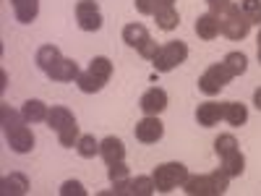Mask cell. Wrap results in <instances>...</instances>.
<instances>
[{
	"instance_id": "1",
	"label": "cell",
	"mask_w": 261,
	"mask_h": 196,
	"mask_svg": "<svg viewBox=\"0 0 261 196\" xmlns=\"http://www.w3.org/2000/svg\"><path fill=\"white\" fill-rule=\"evenodd\" d=\"M227 186H230V176L222 167H217L214 173H206V176H188L183 183L186 193L191 196H222Z\"/></svg>"
},
{
	"instance_id": "2",
	"label": "cell",
	"mask_w": 261,
	"mask_h": 196,
	"mask_svg": "<svg viewBox=\"0 0 261 196\" xmlns=\"http://www.w3.org/2000/svg\"><path fill=\"white\" fill-rule=\"evenodd\" d=\"M151 178H154V186L160 193H170L172 188H178L186 183L188 178V167L183 162H162L154 167V173H151Z\"/></svg>"
},
{
	"instance_id": "3",
	"label": "cell",
	"mask_w": 261,
	"mask_h": 196,
	"mask_svg": "<svg viewBox=\"0 0 261 196\" xmlns=\"http://www.w3.org/2000/svg\"><path fill=\"white\" fill-rule=\"evenodd\" d=\"M220 24H222V34L227 37V39H246L248 37V32H251V27H253V21H251V16H246L243 11H241V6H230L222 16H220Z\"/></svg>"
},
{
	"instance_id": "4",
	"label": "cell",
	"mask_w": 261,
	"mask_h": 196,
	"mask_svg": "<svg viewBox=\"0 0 261 196\" xmlns=\"http://www.w3.org/2000/svg\"><path fill=\"white\" fill-rule=\"evenodd\" d=\"M186 58H188L186 42L170 39V42H165V45H160V50H157V55H154V60H151V63H154V68H157L160 74H167V71H172V68H178Z\"/></svg>"
},
{
	"instance_id": "5",
	"label": "cell",
	"mask_w": 261,
	"mask_h": 196,
	"mask_svg": "<svg viewBox=\"0 0 261 196\" xmlns=\"http://www.w3.org/2000/svg\"><path fill=\"white\" fill-rule=\"evenodd\" d=\"M230 81H232V74L227 71V65L225 63H212L209 68L201 74V79H199V89L204 94L214 97V94H220Z\"/></svg>"
},
{
	"instance_id": "6",
	"label": "cell",
	"mask_w": 261,
	"mask_h": 196,
	"mask_svg": "<svg viewBox=\"0 0 261 196\" xmlns=\"http://www.w3.org/2000/svg\"><path fill=\"white\" fill-rule=\"evenodd\" d=\"M76 24L81 32H99L102 29V11L97 0H79L76 3Z\"/></svg>"
},
{
	"instance_id": "7",
	"label": "cell",
	"mask_w": 261,
	"mask_h": 196,
	"mask_svg": "<svg viewBox=\"0 0 261 196\" xmlns=\"http://www.w3.org/2000/svg\"><path fill=\"white\" fill-rule=\"evenodd\" d=\"M3 131H6L8 146L16 152V155H27V152L34 149V134H32V128H27V120H21L16 126H8Z\"/></svg>"
},
{
	"instance_id": "8",
	"label": "cell",
	"mask_w": 261,
	"mask_h": 196,
	"mask_svg": "<svg viewBox=\"0 0 261 196\" xmlns=\"http://www.w3.org/2000/svg\"><path fill=\"white\" fill-rule=\"evenodd\" d=\"M134 134H136V139L141 144H157L165 136V126H162V120L157 115H146V118H141L136 123Z\"/></svg>"
},
{
	"instance_id": "9",
	"label": "cell",
	"mask_w": 261,
	"mask_h": 196,
	"mask_svg": "<svg viewBox=\"0 0 261 196\" xmlns=\"http://www.w3.org/2000/svg\"><path fill=\"white\" fill-rule=\"evenodd\" d=\"M139 107L144 115H160L165 107H167V92L160 89V86H151V89H146L139 100Z\"/></svg>"
},
{
	"instance_id": "10",
	"label": "cell",
	"mask_w": 261,
	"mask_h": 196,
	"mask_svg": "<svg viewBox=\"0 0 261 196\" xmlns=\"http://www.w3.org/2000/svg\"><path fill=\"white\" fill-rule=\"evenodd\" d=\"M196 120L204 128H212L220 120H225V113H222V102H201L199 110H196Z\"/></svg>"
},
{
	"instance_id": "11",
	"label": "cell",
	"mask_w": 261,
	"mask_h": 196,
	"mask_svg": "<svg viewBox=\"0 0 261 196\" xmlns=\"http://www.w3.org/2000/svg\"><path fill=\"white\" fill-rule=\"evenodd\" d=\"M196 34H199V39H214L222 34V24H220V16L217 13H204L196 18Z\"/></svg>"
},
{
	"instance_id": "12",
	"label": "cell",
	"mask_w": 261,
	"mask_h": 196,
	"mask_svg": "<svg viewBox=\"0 0 261 196\" xmlns=\"http://www.w3.org/2000/svg\"><path fill=\"white\" fill-rule=\"evenodd\" d=\"M99 157L107 162V165H113V162H120L125 157V144L118 139V136H107L99 141Z\"/></svg>"
},
{
	"instance_id": "13",
	"label": "cell",
	"mask_w": 261,
	"mask_h": 196,
	"mask_svg": "<svg viewBox=\"0 0 261 196\" xmlns=\"http://www.w3.org/2000/svg\"><path fill=\"white\" fill-rule=\"evenodd\" d=\"M79 63L76 60H68V58H60L53 68L47 71V76L53 79V81H76L79 79Z\"/></svg>"
},
{
	"instance_id": "14",
	"label": "cell",
	"mask_w": 261,
	"mask_h": 196,
	"mask_svg": "<svg viewBox=\"0 0 261 196\" xmlns=\"http://www.w3.org/2000/svg\"><path fill=\"white\" fill-rule=\"evenodd\" d=\"M16 21L21 24H32V21L39 16V0H11Z\"/></svg>"
},
{
	"instance_id": "15",
	"label": "cell",
	"mask_w": 261,
	"mask_h": 196,
	"mask_svg": "<svg viewBox=\"0 0 261 196\" xmlns=\"http://www.w3.org/2000/svg\"><path fill=\"white\" fill-rule=\"evenodd\" d=\"M47 105L42 102V100H29L24 102V107H21V115H24L27 123H42V120H47Z\"/></svg>"
},
{
	"instance_id": "16",
	"label": "cell",
	"mask_w": 261,
	"mask_h": 196,
	"mask_svg": "<svg viewBox=\"0 0 261 196\" xmlns=\"http://www.w3.org/2000/svg\"><path fill=\"white\" fill-rule=\"evenodd\" d=\"M222 113L230 126H246L248 120V107L243 102H222Z\"/></svg>"
},
{
	"instance_id": "17",
	"label": "cell",
	"mask_w": 261,
	"mask_h": 196,
	"mask_svg": "<svg viewBox=\"0 0 261 196\" xmlns=\"http://www.w3.org/2000/svg\"><path fill=\"white\" fill-rule=\"evenodd\" d=\"M220 160H222V170L227 173L230 178L243 176V170H246V157H243V152H241V149L230 152V155H225V157H220Z\"/></svg>"
},
{
	"instance_id": "18",
	"label": "cell",
	"mask_w": 261,
	"mask_h": 196,
	"mask_svg": "<svg viewBox=\"0 0 261 196\" xmlns=\"http://www.w3.org/2000/svg\"><path fill=\"white\" fill-rule=\"evenodd\" d=\"M146 39H149V32H146L144 24H125V27H123V42H125V45H130V47L139 50Z\"/></svg>"
},
{
	"instance_id": "19",
	"label": "cell",
	"mask_w": 261,
	"mask_h": 196,
	"mask_svg": "<svg viewBox=\"0 0 261 196\" xmlns=\"http://www.w3.org/2000/svg\"><path fill=\"white\" fill-rule=\"evenodd\" d=\"M76 118H73V113L68 110V107H60V105H55V107H50V113H47V126L55 131L63 128V126H68V123H73Z\"/></svg>"
},
{
	"instance_id": "20",
	"label": "cell",
	"mask_w": 261,
	"mask_h": 196,
	"mask_svg": "<svg viewBox=\"0 0 261 196\" xmlns=\"http://www.w3.org/2000/svg\"><path fill=\"white\" fill-rule=\"evenodd\" d=\"M0 191H3L6 196L8 193H27L29 181H27V176H21V173H11V176H6L3 181H0Z\"/></svg>"
},
{
	"instance_id": "21",
	"label": "cell",
	"mask_w": 261,
	"mask_h": 196,
	"mask_svg": "<svg viewBox=\"0 0 261 196\" xmlns=\"http://www.w3.org/2000/svg\"><path fill=\"white\" fill-rule=\"evenodd\" d=\"M105 84H107V81H105V79H99L97 74H92L89 68L81 71V74H79V79H76V86H79V89H81L84 94H94V92H99Z\"/></svg>"
},
{
	"instance_id": "22",
	"label": "cell",
	"mask_w": 261,
	"mask_h": 196,
	"mask_svg": "<svg viewBox=\"0 0 261 196\" xmlns=\"http://www.w3.org/2000/svg\"><path fill=\"white\" fill-rule=\"evenodd\" d=\"M60 58H63V55H60V50H58L55 45H42V47L37 50V65H39V68L45 71V74L53 68V65H55Z\"/></svg>"
},
{
	"instance_id": "23",
	"label": "cell",
	"mask_w": 261,
	"mask_h": 196,
	"mask_svg": "<svg viewBox=\"0 0 261 196\" xmlns=\"http://www.w3.org/2000/svg\"><path fill=\"white\" fill-rule=\"evenodd\" d=\"M222 63L227 65V71L232 74V79H235V76H243V74L248 71V58H246L243 53H227Z\"/></svg>"
},
{
	"instance_id": "24",
	"label": "cell",
	"mask_w": 261,
	"mask_h": 196,
	"mask_svg": "<svg viewBox=\"0 0 261 196\" xmlns=\"http://www.w3.org/2000/svg\"><path fill=\"white\" fill-rule=\"evenodd\" d=\"M154 18H157V27H160L162 32H172V29H178V24H180V16H178V11H175V8L157 11V13H154Z\"/></svg>"
},
{
	"instance_id": "25",
	"label": "cell",
	"mask_w": 261,
	"mask_h": 196,
	"mask_svg": "<svg viewBox=\"0 0 261 196\" xmlns=\"http://www.w3.org/2000/svg\"><path fill=\"white\" fill-rule=\"evenodd\" d=\"M76 149H79V155H81L84 160H92V157H97V155H99V141H97L92 134H84V136L79 139Z\"/></svg>"
},
{
	"instance_id": "26",
	"label": "cell",
	"mask_w": 261,
	"mask_h": 196,
	"mask_svg": "<svg viewBox=\"0 0 261 196\" xmlns=\"http://www.w3.org/2000/svg\"><path fill=\"white\" fill-rule=\"evenodd\" d=\"M157 191L154 178L151 176H139L136 181H130V196H151Z\"/></svg>"
},
{
	"instance_id": "27",
	"label": "cell",
	"mask_w": 261,
	"mask_h": 196,
	"mask_svg": "<svg viewBox=\"0 0 261 196\" xmlns=\"http://www.w3.org/2000/svg\"><path fill=\"white\" fill-rule=\"evenodd\" d=\"M89 71L97 74V76L105 79V81H110V76H113V60L105 58V55H97V58L89 63Z\"/></svg>"
},
{
	"instance_id": "28",
	"label": "cell",
	"mask_w": 261,
	"mask_h": 196,
	"mask_svg": "<svg viewBox=\"0 0 261 196\" xmlns=\"http://www.w3.org/2000/svg\"><path fill=\"white\" fill-rule=\"evenodd\" d=\"M79 139H81V134H79L76 120H73V123H68V126H63V128L58 131V141H60V146H76V144H79Z\"/></svg>"
},
{
	"instance_id": "29",
	"label": "cell",
	"mask_w": 261,
	"mask_h": 196,
	"mask_svg": "<svg viewBox=\"0 0 261 196\" xmlns=\"http://www.w3.org/2000/svg\"><path fill=\"white\" fill-rule=\"evenodd\" d=\"M238 149V139L232 136V134H220L214 139V152L220 157H225V155H230V152H235Z\"/></svg>"
},
{
	"instance_id": "30",
	"label": "cell",
	"mask_w": 261,
	"mask_h": 196,
	"mask_svg": "<svg viewBox=\"0 0 261 196\" xmlns=\"http://www.w3.org/2000/svg\"><path fill=\"white\" fill-rule=\"evenodd\" d=\"M128 165L120 160V162H113V165H107V178H110V183H115V181H123V178H128Z\"/></svg>"
},
{
	"instance_id": "31",
	"label": "cell",
	"mask_w": 261,
	"mask_h": 196,
	"mask_svg": "<svg viewBox=\"0 0 261 196\" xmlns=\"http://www.w3.org/2000/svg\"><path fill=\"white\" fill-rule=\"evenodd\" d=\"M60 196H86V188L81 186V181H65L60 186Z\"/></svg>"
},
{
	"instance_id": "32",
	"label": "cell",
	"mask_w": 261,
	"mask_h": 196,
	"mask_svg": "<svg viewBox=\"0 0 261 196\" xmlns=\"http://www.w3.org/2000/svg\"><path fill=\"white\" fill-rule=\"evenodd\" d=\"M157 50H160V45H157V42H154V39L149 37V39L144 42V45L139 47V55H141V58H146V60H154Z\"/></svg>"
},
{
	"instance_id": "33",
	"label": "cell",
	"mask_w": 261,
	"mask_h": 196,
	"mask_svg": "<svg viewBox=\"0 0 261 196\" xmlns=\"http://www.w3.org/2000/svg\"><path fill=\"white\" fill-rule=\"evenodd\" d=\"M206 6H209V11H212V13L222 16V13L232 6V0H206Z\"/></svg>"
},
{
	"instance_id": "34",
	"label": "cell",
	"mask_w": 261,
	"mask_h": 196,
	"mask_svg": "<svg viewBox=\"0 0 261 196\" xmlns=\"http://www.w3.org/2000/svg\"><path fill=\"white\" fill-rule=\"evenodd\" d=\"M141 16H154V0H134Z\"/></svg>"
},
{
	"instance_id": "35",
	"label": "cell",
	"mask_w": 261,
	"mask_h": 196,
	"mask_svg": "<svg viewBox=\"0 0 261 196\" xmlns=\"http://www.w3.org/2000/svg\"><path fill=\"white\" fill-rule=\"evenodd\" d=\"M261 8V0H241V11L246 13V16H256V11Z\"/></svg>"
},
{
	"instance_id": "36",
	"label": "cell",
	"mask_w": 261,
	"mask_h": 196,
	"mask_svg": "<svg viewBox=\"0 0 261 196\" xmlns=\"http://www.w3.org/2000/svg\"><path fill=\"white\" fill-rule=\"evenodd\" d=\"M113 193H115V196L130 193V181H128V178H123V181H115V183H113Z\"/></svg>"
},
{
	"instance_id": "37",
	"label": "cell",
	"mask_w": 261,
	"mask_h": 196,
	"mask_svg": "<svg viewBox=\"0 0 261 196\" xmlns=\"http://www.w3.org/2000/svg\"><path fill=\"white\" fill-rule=\"evenodd\" d=\"M167 8H175V0H154V13L167 11Z\"/></svg>"
},
{
	"instance_id": "38",
	"label": "cell",
	"mask_w": 261,
	"mask_h": 196,
	"mask_svg": "<svg viewBox=\"0 0 261 196\" xmlns=\"http://www.w3.org/2000/svg\"><path fill=\"white\" fill-rule=\"evenodd\" d=\"M253 105H256L258 110H261V86H258V89L253 92Z\"/></svg>"
},
{
	"instance_id": "39",
	"label": "cell",
	"mask_w": 261,
	"mask_h": 196,
	"mask_svg": "<svg viewBox=\"0 0 261 196\" xmlns=\"http://www.w3.org/2000/svg\"><path fill=\"white\" fill-rule=\"evenodd\" d=\"M251 21H253V24H258V27H261V8H258V11H256V16H253V18H251Z\"/></svg>"
},
{
	"instance_id": "40",
	"label": "cell",
	"mask_w": 261,
	"mask_h": 196,
	"mask_svg": "<svg viewBox=\"0 0 261 196\" xmlns=\"http://www.w3.org/2000/svg\"><path fill=\"white\" fill-rule=\"evenodd\" d=\"M256 42H258V50H261V32H258V39Z\"/></svg>"
},
{
	"instance_id": "41",
	"label": "cell",
	"mask_w": 261,
	"mask_h": 196,
	"mask_svg": "<svg viewBox=\"0 0 261 196\" xmlns=\"http://www.w3.org/2000/svg\"><path fill=\"white\" fill-rule=\"evenodd\" d=\"M258 63H261V50H258Z\"/></svg>"
}]
</instances>
